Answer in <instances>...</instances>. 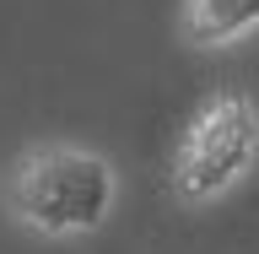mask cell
I'll use <instances>...</instances> for the list:
<instances>
[{
    "instance_id": "3",
    "label": "cell",
    "mask_w": 259,
    "mask_h": 254,
    "mask_svg": "<svg viewBox=\"0 0 259 254\" xmlns=\"http://www.w3.org/2000/svg\"><path fill=\"white\" fill-rule=\"evenodd\" d=\"M178 32L189 49H238L259 32V0H184L178 6Z\"/></svg>"
},
{
    "instance_id": "1",
    "label": "cell",
    "mask_w": 259,
    "mask_h": 254,
    "mask_svg": "<svg viewBox=\"0 0 259 254\" xmlns=\"http://www.w3.org/2000/svg\"><path fill=\"white\" fill-rule=\"evenodd\" d=\"M0 200L11 222L32 238L65 243L87 238L119 206V173L92 146L76 141H32L16 152V162L0 178Z\"/></svg>"
},
{
    "instance_id": "2",
    "label": "cell",
    "mask_w": 259,
    "mask_h": 254,
    "mask_svg": "<svg viewBox=\"0 0 259 254\" xmlns=\"http://www.w3.org/2000/svg\"><path fill=\"white\" fill-rule=\"evenodd\" d=\"M259 168V103L238 87L205 92L173 146V195L184 206H216Z\"/></svg>"
}]
</instances>
